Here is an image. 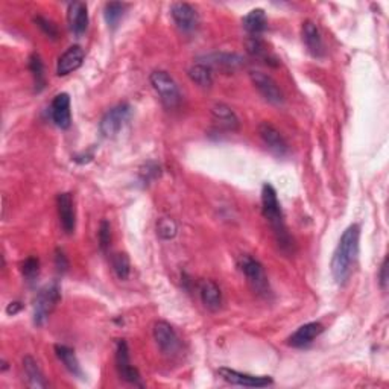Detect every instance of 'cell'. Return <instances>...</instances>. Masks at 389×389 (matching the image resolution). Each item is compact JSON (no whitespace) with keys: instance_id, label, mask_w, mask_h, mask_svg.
I'll return each instance as SVG.
<instances>
[{"instance_id":"obj_31","label":"cell","mask_w":389,"mask_h":389,"mask_svg":"<svg viewBox=\"0 0 389 389\" xmlns=\"http://www.w3.org/2000/svg\"><path fill=\"white\" fill-rule=\"evenodd\" d=\"M157 234L161 239H172L176 234V224L169 217H161L157 224Z\"/></svg>"},{"instance_id":"obj_21","label":"cell","mask_w":389,"mask_h":389,"mask_svg":"<svg viewBox=\"0 0 389 389\" xmlns=\"http://www.w3.org/2000/svg\"><path fill=\"white\" fill-rule=\"evenodd\" d=\"M266 26H268V20H266L265 11L260 8L250 11L243 18V28L251 37H260Z\"/></svg>"},{"instance_id":"obj_37","label":"cell","mask_w":389,"mask_h":389,"mask_svg":"<svg viewBox=\"0 0 389 389\" xmlns=\"http://www.w3.org/2000/svg\"><path fill=\"white\" fill-rule=\"evenodd\" d=\"M22 310V304L20 303H11L8 307H6V313H8V315H17V313Z\"/></svg>"},{"instance_id":"obj_26","label":"cell","mask_w":389,"mask_h":389,"mask_svg":"<svg viewBox=\"0 0 389 389\" xmlns=\"http://www.w3.org/2000/svg\"><path fill=\"white\" fill-rule=\"evenodd\" d=\"M247 51L251 53L252 57L265 59L266 64L276 66L274 63H272V61H277V58L269 55V51L266 49V44L262 42L260 37H250L247 40ZM277 63H278V61H277Z\"/></svg>"},{"instance_id":"obj_32","label":"cell","mask_w":389,"mask_h":389,"mask_svg":"<svg viewBox=\"0 0 389 389\" xmlns=\"http://www.w3.org/2000/svg\"><path fill=\"white\" fill-rule=\"evenodd\" d=\"M98 239H99L100 250L107 252L108 248H110V243H111V227H110V222L108 221L100 222L99 231H98Z\"/></svg>"},{"instance_id":"obj_22","label":"cell","mask_w":389,"mask_h":389,"mask_svg":"<svg viewBox=\"0 0 389 389\" xmlns=\"http://www.w3.org/2000/svg\"><path fill=\"white\" fill-rule=\"evenodd\" d=\"M23 371L26 375V381L31 388H47L49 384H47L44 379V374L40 370L38 364L36 362V359L31 356H26L23 359Z\"/></svg>"},{"instance_id":"obj_16","label":"cell","mask_w":389,"mask_h":389,"mask_svg":"<svg viewBox=\"0 0 389 389\" xmlns=\"http://www.w3.org/2000/svg\"><path fill=\"white\" fill-rule=\"evenodd\" d=\"M303 42L306 44L307 52H309L313 58H323L325 55L323 37H321L318 26L310 22V20L303 23Z\"/></svg>"},{"instance_id":"obj_12","label":"cell","mask_w":389,"mask_h":389,"mask_svg":"<svg viewBox=\"0 0 389 389\" xmlns=\"http://www.w3.org/2000/svg\"><path fill=\"white\" fill-rule=\"evenodd\" d=\"M258 135H260V139L263 140L265 145L269 148V151L280 157L288 154L289 151L288 142H286L282 133H280L276 126L268 124V122H263V124H260V126H258Z\"/></svg>"},{"instance_id":"obj_1","label":"cell","mask_w":389,"mask_h":389,"mask_svg":"<svg viewBox=\"0 0 389 389\" xmlns=\"http://www.w3.org/2000/svg\"><path fill=\"white\" fill-rule=\"evenodd\" d=\"M359 237L360 228L358 224H353L348 227L343 236H340L338 247L333 252L332 257V276L339 286H344L350 280L354 265L358 260L359 254Z\"/></svg>"},{"instance_id":"obj_36","label":"cell","mask_w":389,"mask_h":389,"mask_svg":"<svg viewBox=\"0 0 389 389\" xmlns=\"http://www.w3.org/2000/svg\"><path fill=\"white\" fill-rule=\"evenodd\" d=\"M379 282H380V288L386 291V286H388V258H385V260L381 262L380 272H379Z\"/></svg>"},{"instance_id":"obj_15","label":"cell","mask_w":389,"mask_h":389,"mask_svg":"<svg viewBox=\"0 0 389 389\" xmlns=\"http://www.w3.org/2000/svg\"><path fill=\"white\" fill-rule=\"evenodd\" d=\"M85 53L81 46H70L63 55L58 58L57 64V75L58 77H66L75 70H78L84 63Z\"/></svg>"},{"instance_id":"obj_35","label":"cell","mask_w":389,"mask_h":389,"mask_svg":"<svg viewBox=\"0 0 389 389\" xmlns=\"http://www.w3.org/2000/svg\"><path fill=\"white\" fill-rule=\"evenodd\" d=\"M55 266L61 274H64V272L69 269V260H67L66 254L61 250H57L55 252Z\"/></svg>"},{"instance_id":"obj_33","label":"cell","mask_w":389,"mask_h":389,"mask_svg":"<svg viewBox=\"0 0 389 389\" xmlns=\"http://www.w3.org/2000/svg\"><path fill=\"white\" fill-rule=\"evenodd\" d=\"M157 176H160V166L157 165V163L149 161L140 170V178L143 183L152 181L157 178Z\"/></svg>"},{"instance_id":"obj_9","label":"cell","mask_w":389,"mask_h":389,"mask_svg":"<svg viewBox=\"0 0 389 389\" xmlns=\"http://www.w3.org/2000/svg\"><path fill=\"white\" fill-rule=\"evenodd\" d=\"M116 368H118L122 380L142 386L139 370L134 368L131 365V360H129V350L125 339H119L118 345H116Z\"/></svg>"},{"instance_id":"obj_27","label":"cell","mask_w":389,"mask_h":389,"mask_svg":"<svg viewBox=\"0 0 389 389\" xmlns=\"http://www.w3.org/2000/svg\"><path fill=\"white\" fill-rule=\"evenodd\" d=\"M125 14V5L120 2H108L104 8L105 22L110 28H116Z\"/></svg>"},{"instance_id":"obj_23","label":"cell","mask_w":389,"mask_h":389,"mask_svg":"<svg viewBox=\"0 0 389 389\" xmlns=\"http://www.w3.org/2000/svg\"><path fill=\"white\" fill-rule=\"evenodd\" d=\"M204 64H207L210 69L211 67H222V69L234 70L243 64V59L242 57L234 55V53L233 55L231 53H213V55L206 57Z\"/></svg>"},{"instance_id":"obj_3","label":"cell","mask_w":389,"mask_h":389,"mask_svg":"<svg viewBox=\"0 0 389 389\" xmlns=\"http://www.w3.org/2000/svg\"><path fill=\"white\" fill-rule=\"evenodd\" d=\"M239 268H241L245 278H247L250 288L254 291L257 295H269V282L260 262L256 260V258L251 256H242L241 260H239Z\"/></svg>"},{"instance_id":"obj_14","label":"cell","mask_w":389,"mask_h":389,"mask_svg":"<svg viewBox=\"0 0 389 389\" xmlns=\"http://www.w3.org/2000/svg\"><path fill=\"white\" fill-rule=\"evenodd\" d=\"M58 216L61 228L66 234H73L75 227H77V215H75V204L70 193H59L57 198Z\"/></svg>"},{"instance_id":"obj_8","label":"cell","mask_w":389,"mask_h":389,"mask_svg":"<svg viewBox=\"0 0 389 389\" xmlns=\"http://www.w3.org/2000/svg\"><path fill=\"white\" fill-rule=\"evenodd\" d=\"M250 77L252 84H254V87L257 88L258 93L262 94L265 100H268L272 105H283L284 94L282 92V88L278 87V84L269 77V75L254 70L250 73Z\"/></svg>"},{"instance_id":"obj_18","label":"cell","mask_w":389,"mask_h":389,"mask_svg":"<svg viewBox=\"0 0 389 389\" xmlns=\"http://www.w3.org/2000/svg\"><path fill=\"white\" fill-rule=\"evenodd\" d=\"M198 291H200L201 301L207 310L217 312L221 309L222 292L219 289V286H217L215 282H211V280H202Z\"/></svg>"},{"instance_id":"obj_11","label":"cell","mask_w":389,"mask_h":389,"mask_svg":"<svg viewBox=\"0 0 389 389\" xmlns=\"http://www.w3.org/2000/svg\"><path fill=\"white\" fill-rule=\"evenodd\" d=\"M219 375L231 385L243 386V388H266L274 384V380L271 377H266V375H252V374H245L239 373L236 370H231V368H219Z\"/></svg>"},{"instance_id":"obj_29","label":"cell","mask_w":389,"mask_h":389,"mask_svg":"<svg viewBox=\"0 0 389 389\" xmlns=\"http://www.w3.org/2000/svg\"><path fill=\"white\" fill-rule=\"evenodd\" d=\"M29 70L33 77V81H36V87L37 92L43 90L44 87V67L42 59H40L38 55H32L29 58Z\"/></svg>"},{"instance_id":"obj_24","label":"cell","mask_w":389,"mask_h":389,"mask_svg":"<svg viewBox=\"0 0 389 389\" xmlns=\"http://www.w3.org/2000/svg\"><path fill=\"white\" fill-rule=\"evenodd\" d=\"M55 353L67 370H69L73 375H77V377H83V370H81L79 360L70 347L55 345Z\"/></svg>"},{"instance_id":"obj_34","label":"cell","mask_w":389,"mask_h":389,"mask_svg":"<svg viewBox=\"0 0 389 389\" xmlns=\"http://www.w3.org/2000/svg\"><path fill=\"white\" fill-rule=\"evenodd\" d=\"M36 23L38 25V28L42 29L46 36H49L51 38H57L58 37V29L57 26L53 25L51 20H47L44 17H37L36 18Z\"/></svg>"},{"instance_id":"obj_30","label":"cell","mask_w":389,"mask_h":389,"mask_svg":"<svg viewBox=\"0 0 389 389\" xmlns=\"http://www.w3.org/2000/svg\"><path fill=\"white\" fill-rule=\"evenodd\" d=\"M22 274L26 282L32 283L40 274V260L37 257H28L22 265Z\"/></svg>"},{"instance_id":"obj_2","label":"cell","mask_w":389,"mask_h":389,"mask_svg":"<svg viewBox=\"0 0 389 389\" xmlns=\"http://www.w3.org/2000/svg\"><path fill=\"white\" fill-rule=\"evenodd\" d=\"M262 210L266 221H268V224L271 225L272 233L276 236V241L278 243L280 250L284 252H291L293 248V241L291 234L288 233V228H286L284 216L282 211V206H280V201L277 198L276 189L268 183L263 184L262 187Z\"/></svg>"},{"instance_id":"obj_7","label":"cell","mask_w":389,"mask_h":389,"mask_svg":"<svg viewBox=\"0 0 389 389\" xmlns=\"http://www.w3.org/2000/svg\"><path fill=\"white\" fill-rule=\"evenodd\" d=\"M154 339L159 345L160 351L166 356H174L180 351L181 340L180 336L174 330V327L166 321H159L154 325Z\"/></svg>"},{"instance_id":"obj_6","label":"cell","mask_w":389,"mask_h":389,"mask_svg":"<svg viewBox=\"0 0 389 389\" xmlns=\"http://www.w3.org/2000/svg\"><path fill=\"white\" fill-rule=\"evenodd\" d=\"M61 299V292L57 283L47 284L38 292L36 299V307H33V323L37 325H43L51 313L55 309Z\"/></svg>"},{"instance_id":"obj_10","label":"cell","mask_w":389,"mask_h":389,"mask_svg":"<svg viewBox=\"0 0 389 389\" xmlns=\"http://www.w3.org/2000/svg\"><path fill=\"white\" fill-rule=\"evenodd\" d=\"M170 16H172L174 22L181 32L192 33L196 31L198 25H200V16H198L196 10L192 5L176 2L170 6Z\"/></svg>"},{"instance_id":"obj_13","label":"cell","mask_w":389,"mask_h":389,"mask_svg":"<svg viewBox=\"0 0 389 389\" xmlns=\"http://www.w3.org/2000/svg\"><path fill=\"white\" fill-rule=\"evenodd\" d=\"M52 120L58 128L67 129L72 125V111H70V96L67 93H59L52 100L51 105Z\"/></svg>"},{"instance_id":"obj_19","label":"cell","mask_w":389,"mask_h":389,"mask_svg":"<svg viewBox=\"0 0 389 389\" xmlns=\"http://www.w3.org/2000/svg\"><path fill=\"white\" fill-rule=\"evenodd\" d=\"M67 20H69L70 31L75 33V36H83L88 26L87 5L83 2L70 3L69 11H67Z\"/></svg>"},{"instance_id":"obj_28","label":"cell","mask_w":389,"mask_h":389,"mask_svg":"<svg viewBox=\"0 0 389 389\" xmlns=\"http://www.w3.org/2000/svg\"><path fill=\"white\" fill-rule=\"evenodd\" d=\"M111 265L119 280H126L129 277V272H131V263H129V258L126 254H124V252H118V254H114L111 257Z\"/></svg>"},{"instance_id":"obj_25","label":"cell","mask_w":389,"mask_h":389,"mask_svg":"<svg viewBox=\"0 0 389 389\" xmlns=\"http://www.w3.org/2000/svg\"><path fill=\"white\" fill-rule=\"evenodd\" d=\"M189 78L193 81L196 85L209 88L213 84V73H211V69L204 63H198L195 66H192L189 69Z\"/></svg>"},{"instance_id":"obj_4","label":"cell","mask_w":389,"mask_h":389,"mask_svg":"<svg viewBox=\"0 0 389 389\" xmlns=\"http://www.w3.org/2000/svg\"><path fill=\"white\" fill-rule=\"evenodd\" d=\"M151 84L154 87V90L157 92V94L160 96L163 105L169 108V110H172V108H176L180 105V102H181L180 88L167 72H163V70L152 72Z\"/></svg>"},{"instance_id":"obj_20","label":"cell","mask_w":389,"mask_h":389,"mask_svg":"<svg viewBox=\"0 0 389 389\" xmlns=\"http://www.w3.org/2000/svg\"><path fill=\"white\" fill-rule=\"evenodd\" d=\"M211 116H213V120L216 124L224 129H227V131H237L239 129L237 116L228 105L216 104L211 108Z\"/></svg>"},{"instance_id":"obj_17","label":"cell","mask_w":389,"mask_h":389,"mask_svg":"<svg viewBox=\"0 0 389 389\" xmlns=\"http://www.w3.org/2000/svg\"><path fill=\"white\" fill-rule=\"evenodd\" d=\"M324 332V325L319 323H307L292 333L288 338V344L293 348H304L310 345L321 333Z\"/></svg>"},{"instance_id":"obj_5","label":"cell","mask_w":389,"mask_h":389,"mask_svg":"<svg viewBox=\"0 0 389 389\" xmlns=\"http://www.w3.org/2000/svg\"><path fill=\"white\" fill-rule=\"evenodd\" d=\"M131 114H133V108L131 105L126 104V102L113 107L111 110H108L105 113V116L100 120L99 124L100 134L107 139H114L128 124V120L131 119Z\"/></svg>"}]
</instances>
